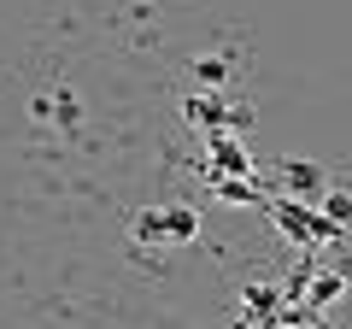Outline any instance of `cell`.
Here are the masks:
<instances>
[{
    "mask_svg": "<svg viewBox=\"0 0 352 329\" xmlns=\"http://www.w3.org/2000/svg\"><path fill=\"white\" fill-rule=\"evenodd\" d=\"M223 71H229L223 59H206V65H200V76H206V83H223Z\"/></svg>",
    "mask_w": 352,
    "mask_h": 329,
    "instance_id": "obj_3",
    "label": "cell"
},
{
    "mask_svg": "<svg viewBox=\"0 0 352 329\" xmlns=\"http://www.w3.org/2000/svg\"><path fill=\"white\" fill-rule=\"evenodd\" d=\"M270 294H276V288H264V282H258V288H247V306H241V317H252V323H270V317H282L276 306H270Z\"/></svg>",
    "mask_w": 352,
    "mask_h": 329,
    "instance_id": "obj_2",
    "label": "cell"
},
{
    "mask_svg": "<svg viewBox=\"0 0 352 329\" xmlns=\"http://www.w3.org/2000/svg\"><path fill=\"white\" fill-rule=\"evenodd\" d=\"M194 229H200V217H194L188 206H170V212H147V217H135V241H164V247H176V241H194Z\"/></svg>",
    "mask_w": 352,
    "mask_h": 329,
    "instance_id": "obj_1",
    "label": "cell"
}]
</instances>
